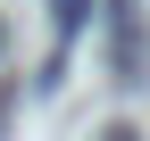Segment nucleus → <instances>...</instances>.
Wrapping results in <instances>:
<instances>
[{"label": "nucleus", "instance_id": "2", "mask_svg": "<svg viewBox=\"0 0 150 141\" xmlns=\"http://www.w3.org/2000/svg\"><path fill=\"white\" fill-rule=\"evenodd\" d=\"M83 25H92V0H50V58H67Z\"/></svg>", "mask_w": 150, "mask_h": 141}, {"label": "nucleus", "instance_id": "3", "mask_svg": "<svg viewBox=\"0 0 150 141\" xmlns=\"http://www.w3.org/2000/svg\"><path fill=\"white\" fill-rule=\"evenodd\" d=\"M100 141H142V133H134V125H108V133H100Z\"/></svg>", "mask_w": 150, "mask_h": 141}, {"label": "nucleus", "instance_id": "1", "mask_svg": "<svg viewBox=\"0 0 150 141\" xmlns=\"http://www.w3.org/2000/svg\"><path fill=\"white\" fill-rule=\"evenodd\" d=\"M108 58H117L125 91H150V25H142V0H108Z\"/></svg>", "mask_w": 150, "mask_h": 141}]
</instances>
